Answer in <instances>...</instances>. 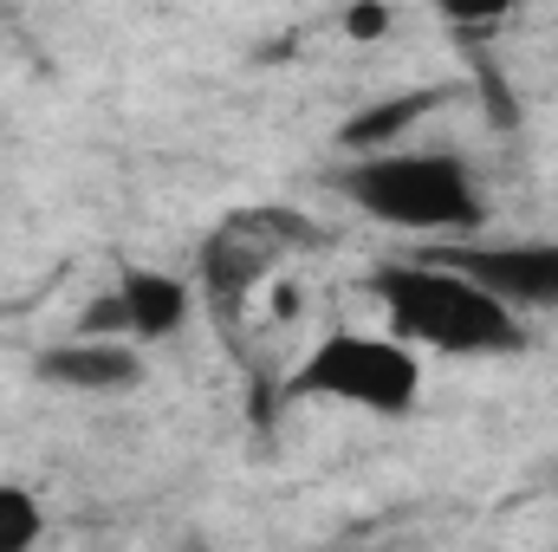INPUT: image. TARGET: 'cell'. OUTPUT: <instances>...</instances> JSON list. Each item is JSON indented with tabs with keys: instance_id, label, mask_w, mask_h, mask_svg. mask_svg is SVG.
Listing matches in <instances>:
<instances>
[{
	"instance_id": "cell-1",
	"label": "cell",
	"mask_w": 558,
	"mask_h": 552,
	"mask_svg": "<svg viewBox=\"0 0 558 552\" xmlns=\"http://www.w3.org/2000/svg\"><path fill=\"white\" fill-rule=\"evenodd\" d=\"M371 292L384 299L390 325L403 338H416L428 351H448V358H500V351H520L526 332L513 319V305H500L494 292H481L474 279H461L454 267H441L435 254L428 261H397V267H377Z\"/></svg>"
},
{
	"instance_id": "cell-2",
	"label": "cell",
	"mask_w": 558,
	"mask_h": 552,
	"mask_svg": "<svg viewBox=\"0 0 558 552\" xmlns=\"http://www.w3.org/2000/svg\"><path fill=\"white\" fill-rule=\"evenodd\" d=\"M338 189L384 228L403 235H468L481 228V189L461 156H357Z\"/></svg>"
},
{
	"instance_id": "cell-3",
	"label": "cell",
	"mask_w": 558,
	"mask_h": 552,
	"mask_svg": "<svg viewBox=\"0 0 558 552\" xmlns=\"http://www.w3.org/2000/svg\"><path fill=\"white\" fill-rule=\"evenodd\" d=\"M292 397H331L357 404L371 416H403L422 397V364L403 338H371V332H338L325 338L286 384Z\"/></svg>"
},
{
	"instance_id": "cell-4",
	"label": "cell",
	"mask_w": 558,
	"mask_h": 552,
	"mask_svg": "<svg viewBox=\"0 0 558 552\" xmlns=\"http://www.w3.org/2000/svg\"><path fill=\"white\" fill-rule=\"evenodd\" d=\"M441 267L474 279L481 292H494L500 305H558V241L533 248H454L435 254Z\"/></svg>"
},
{
	"instance_id": "cell-5",
	"label": "cell",
	"mask_w": 558,
	"mask_h": 552,
	"mask_svg": "<svg viewBox=\"0 0 558 552\" xmlns=\"http://www.w3.org/2000/svg\"><path fill=\"white\" fill-rule=\"evenodd\" d=\"M39 377L65 391H131L143 377V358L124 338H78V345L39 351Z\"/></svg>"
},
{
	"instance_id": "cell-6",
	"label": "cell",
	"mask_w": 558,
	"mask_h": 552,
	"mask_svg": "<svg viewBox=\"0 0 558 552\" xmlns=\"http://www.w3.org/2000/svg\"><path fill=\"white\" fill-rule=\"evenodd\" d=\"M118 299H124V332L143 338V345L175 338L182 319H189V286L175 274H156V267H131L124 286H118Z\"/></svg>"
},
{
	"instance_id": "cell-7",
	"label": "cell",
	"mask_w": 558,
	"mask_h": 552,
	"mask_svg": "<svg viewBox=\"0 0 558 552\" xmlns=\"http://www.w3.org/2000/svg\"><path fill=\"white\" fill-rule=\"evenodd\" d=\"M441 98H448V92H403V98H390V105L357 111V118L344 124V149H357V156H384V149L403 137L416 118H428Z\"/></svg>"
},
{
	"instance_id": "cell-8",
	"label": "cell",
	"mask_w": 558,
	"mask_h": 552,
	"mask_svg": "<svg viewBox=\"0 0 558 552\" xmlns=\"http://www.w3.org/2000/svg\"><path fill=\"white\" fill-rule=\"evenodd\" d=\"M39 533H46V507L26 488L0 481V552H33Z\"/></svg>"
},
{
	"instance_id": "cell-9",
	"label": "cell",
	"mask_w": 558,
	"mask_h": 552,
	"mask_svg": "<svg viewBox=\"0 0 558 552\" xmlns=\"http://www.w3.org/2000/svg\"><path fill=\"white\" fill-rule=\"evenodd\" d=\"M105 332H124V299L118 292L92 299V312H85V338H105Z\"/></svg>"
},
{
	"instance_id": "cell-10",
	"label": "cell",
	"mask_w": 558,
	"mask_h": 552,
	"mask_svg": "<svg viewBox=\"0 0 558 552\" xmlns=\"http://www.w3.org/2000/svg\"><path fill=\"white\" fill-rule=\"evenodd\" d=\"M344 33L351 39H384L390 33V7H351L344 13Z\"/></svg>"
}]
</instances>
